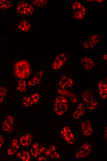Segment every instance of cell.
Returning <instances> with one entry per match:
<instances>
[{
  "instance_id": "cell-34",
  "label": "cell",
  "mask_w": 107,
  "mask_h": 161,
  "mask_svg": "<svg viewBox=\"0 0 107 161\" xmlns=\"http://www.w3.org/2000/svg\"><path fill=\"white\" fill-rule=\"evenodd\" d=\"M4 143V139L1 134L0 133V149L3 146Z\"/></svg>"
},
{
  "instance_id": "cell-18",
  "label": "cell",
  "mask_w": 107,
  "mask_h": 161,
  "mask_svg": "<svg viewBox=\"0 0 107 161\" xmlns=\"http://www.w3.org/2000/svg\"><path fill=\"white\" fill-rule=\"evenodd\" d=\"M31 155L30 153L25 150H20L17 154V158L22 161H29L31 159Z\"/></svg>"
},
{
  "instance_id": "cell-27",
  "label": "cell",
  "mask_w": 107,
  "mask_h": 161,
  "mask_svg": "<svg viewBox=\"0 0 107 161\" xmlns=\"http://www.w3.org/2000/svg\"><path fill=\"white\" fill-rule=\"evenodd\" d=\"M32 3L33 4L37 7H43L46 5L47 1L46 0H33Z\"/></svg>"
},
{
  "instance_id": "cell-28",
  "label": "cell",
  "mask_w": 107,
  "mask_h": 161,
  "mask_svg": "<svg viewBox=\"0 0 107 161\" xmlns=\"http://www.w3.org/2000/svg\"><path fill=\"white\" fill-rule=\"evenodd\" d=\"M85 13H83L80 11H77L74 12V17L75 19L78 20L82 19L85 16Z\"/></svg>"
},
{
  "instance_id": "cell-32",
  "label": "cell",
  "mask_w": 107,
  "mask_h": 161,
  "mask_svg": "<svg viewBox=\"0 0 107 161\" xmlns=\"http://www.w3.org/2000/svg\"><path fill=\"white\" fill-rule=\"evenodd\" d=\"M81 4L78 2H74L72 5V8L73 10L80 9L82 7Z\"/></svg>"
},
{
  "instance_id": "cell-35",
  "label": "cell",
  "mask_w": 107,
  "mask_h": 161,
  "mask_svg": "<svg viewBox=\"0 0 107 161\" xmlns=\"http://www.w3.org/2000/svg\"><path fill=\"white\" fill-rule=\"evenodd\" d=\"M37 160L38 161H46V159L44 157L39 156L38 157Z\"/></svg>"
},
{
  "instance_id": "cell-31",
  "label": "cell",
  "mask_w": 107,
  "mask_h": 161,
  "mask_svg": "<svg viewBox=\"0 0 107 161\" xmlns=\"http://www.w3.org/2000/svg\"><path fill=\"white\" fill-rule=\"evenodd\" d=\"M10 146L18 150L20 147L18 140L16 139H13L11 142Z\"/></svg>"
},
{
  "instance_id": "cell-30",
  "label": "cell",
  "mask_w": 107,
  "mask_h": 161,
  "mask_svg": "<svg viewBox=\"0 0 107 161\" xmlns=\"http://www.w3.org/2000/svg\"><path fill=\"white\" fill-rule=\"evenodd\" d=\"M80 148L84 149L90 152L92 147L91 145L88 142H84L81 145Z\"/></svg>"
},
{
  "instance_id": "cell-17",
  "label": "cell",
  "mask_w": 107,
  "mask_h": 161,
  "mask_svg": "<svg viewBox=\"0 0 107 161\" xmlns=\"http://www.w3.org/2000/svg\"><path fill=\"white\" fill-rule=\"evenodd\" d=\"M45 154L50 158L57 159L60 157L59 154L56 150V147L54 145H52L45 152Z\"/></svg>"
},
{
  "instance_id": "cell-19",
  "label": "cell",
  "mask_w": 107,
  "mask_h": 161,
  "mask_svg": "<svg viewBox=\"0 0 107 161\" xmlns=\"http://www.w3.org/2000/svg\"><path fill=\"white\" fill-rule=\"evenodd\" d=\"M26 82L25 80L18 79L17 82V90L22 93H25L27 90Z\"/></svg>"
},
{
  "instance_id": "cell-5",
  "label": "cell",
  "mask_w": 107,
  "mask_h": 161,
  "mask_svg": "<svg viewBox=\"0 0 107 161\" xmlns=\"http://www.w3.org/2000/svg\"><path fill=\"white\" fill-rule=\"evenodd\" d=\"M61 134L62 138L67 144L72 145L74 143V135L69 126H64L61 130Z\"/></svg>"
},
{
  "instance_id": "cell-9",
  "label": "cell",
  "mask_w": 107,
  "mask_h": 161,
  "mask_svg": "<svg viewBox=\"0 0 107 161\" xmlns=\"http://www.w3.org/2000/svg\"><path fill=\"white\" fill-rule=\"evenodd\" d=\"M33 140V137L31 134L27 133L20 137L19 143L20 146L27 148L31 146Z\"/></svg>"
},
{
  "instance_id": "cell-16",
  "label": "cell",
  "mask_w": 107,
  "mask_h": 161,
  "mask_svg": "<svg viewBox=\"0 0 107 161\" xmlns=\"http://www.w3.org/2000/svg\"><path fill=\"white\" fill-rule=\"evenodd\" d=\"M99 96L102 99H104L107 97V85L103 81L100 80L98 84Z\"/></svg>"
},
{
  "instance_id": "cell-39",
  "label": "cell",
  "mask_w": 107,
  "mask_h": 161,
  "mask_svg": "<svg viewBox=\"0 0 107 161\" xmlns=\"http://www.w3.org/2000/svg\"><path fill=\"white\" fill-rule=\"evenodd\" d=\"M97 2H103V0H97Z\"/></svg>"
},
{
  "instance_id": "cell-6",
  "label": "cell",
  "mask_w": 107,
  "mask_h": 161,
  "mask_svg": "<svg viewBox=\"0 0 107 161\" xmlns=\"http://www.w3.org/2000/svg\"><path fill=\"white\" fill-rule=\"evenodd\" d=\"M14 123V117L11 115H7L2 123L1 129L5 132L11 133L13 130Z\"/></svg>"
},
{
  "instance_id": "cell-13",
  "label": "cell",
  "mask_w": 107,
  "mask_h": 161,
  "mask_svg": "<svg viewBox=\"0 0 107 161\" xmlns=\"http://www.w3.org/2000/svg\"><path fill=\"white\" fill-rule=\"evenodd\" d=\"M43 74V72L42 70H40L37 72L33 77L28 81V85L30 87H32L40 83L42 80Z\"/></svg>"
},
{
  "instance_id": "cell-3",
  "label": "cell",
  "mask_w": 107,
  "mask_h": 161,
  "mask_svg": "<svg viewBox=\"0 0 107 161\" xmlns=\"http://www.w3.org/2000/svg\"><path fill=\"white\" fill-rule=\"evenodd\" d=\"M81 97L84 104L89 110L96 109L97 102L93 94L88 90H84L81 94Z\"/></svg>"
},
{
  "instance_id": "cell-25",
  "label": "cell",
  "mask_w": 107,
  "mask_h": 161,
  "mask_svg": "<svg viewBox=\"0 0 107 161\" xmlns=\"http://www.w3.org/2000/svg\"><path fill=\"white\" fill-rule=\"evenodd\" d=\"M30 97L33 105L38 103L40 99V96L39 94L37 93L33 94L30 96Z\"/></svg>"
},
{
  "instance_id": "cell-11",
  "label": "cell",
  "mask_w": 107,
  "mask_h": 161,
  "mask_svg": "<svg viewBox=\"0 0 107 161\" xmlns=\"http://www.w3.org/2000/svg\"><path fill=\"white\" fill-rule=\"evenodd\" d=\"M74 82L70 77L66 76H63L61 78L59 83L60 88L68 89L73 87Z\"/></svg>"
},
{
  "instance_id": "cell-15",
  "label": "cell",
  "mask_w": 107,
  "mask_h": 161,
  "mask_svg": "<svg viewBox=\"0 0 107 161\" xmlns=\"http://www.w3.org/2000/svg\"><path fill=\"white\" fill-rule=\"evenodd\" d=\"M81 63L84 68L87 70H91L94 66L93 60L88 56L82 58L81 59Z\"/></svg>"
},
{
  "instance_id": "cell-14",
  "label": "cell",
  "mask_w": 107,
  "mask_h": 161,
  "mask_svg": "<svg viewBox=\"0 0 107 161\" xmlns=\"http://www.w3.org/2000/svg\"><path fill=\"white\" fill-rule=\"evenodd\" d=\"M85 106L83 103H78L73 113V118L78 119L83 116L85 113Z\"/></svg>"
},
{
  "instance_id": "cell-10",
  "label": "cell",
  "mask_w": 107,
  "mask_h": 161,
  "mask_svg": "<svg viewBox=\"0 0 107 161\" xmlns=\"http://www.w3.org/2000/svg\"><path fill=\"white\" fill-rule=\"evenodd\" d=\"M81 132L86 137L91 136L93 133V129L91 122L88 120L83 121L81 124Z\"/></svg>"
},
{
  "instance_id": "cell-7",
  "label": "cell",
  "mask_w": 107,
  "mask_h": 161,
  "mask_svg": "<svg viewBox=\"0 0 107 161\" xmlns=\"http://www.w3.org/2000/svg\"><path fill=\"white\" fill-rule=\"evenodd\" d=\"M46 149V147L44 145L36 142L31 146L30 149V154L34 158L38 157L44 153Z\"/></svg>"
},
{
  "instance_id": "cell-36",
  "label": "cell",
  "mask_w": 107,
  "mask_h": 161,
  "mask_svg": "<svg viewBox=\"0 0 107 161\" xmlns=\"http://www.w3.org/2000/svg\"><path fill=\"white\" fill-rule=\"evenodd\" d=\"M79 10L83 13H85L86 9L84 6H82Z\"/></svg>"
},
{
  "instance_id": "cell-37",
  "label": "cell",
  "mask_w": 107,
  "mask_h": 161,
  "mask_svg": "<svg viewBox=\"0 0 107 161\" xmlns=\"http://www.w3.org/2000/svg\"><path fill=\"white\" fill-rule=\"evenodd\" d=\"M104 135L105 138L106 140H107V128L106 127L105 128V130L104 131Z\"/></svg>"
},
{
  "instance_id": "cell-12",
  "label": "cell",
  "mask_w": 107,
  "mask_h": 161,
  "mask_svg": "<svg viewBox=\"0 0 107 161\" xmlns=\"http://www.w3.org/2000/svg\"><path fill=\"white\" fill-rule=\"evenodd\" d=\"M57 92L61 95L67 97L73 103H76L77 102L76 95L67 89L59 88L57 90Z\"/></svg>"
},
{
  "instance_id": "cell-33",
  "label": "cell",
  "mask_w": 107,
  "mask_h": 161,
  "mask_svg": "<svg viewBox=\"0 0 107 161\" xmlns=\"http://www.w3.org/2000/svg\"><path fill=\"white\" fill-rule=\"evenodd\" d=\"M92 42L96 45L99 41V36L97 34H94L89 38Z\"/></svg>"
},
{
  "instance_id": "cell-21",
  "label": "cell",
  "mask_w": 107,
  "mask_h": 161,
  "mask_svg": "<svg viewBox=\"0 0 107 161\" xmlns=\"http://www.w3.org/2000/svg\"><path fill=\"white\" fill-rule=\"evenodd\" d=\"M12 6V3L9 1L0 0V10H4L10 9Z\"/></svg>"
},
{
  "instance_id": "cell-1",
  "label": "cell",
  "mask_w": 107,
  "mask_h": 161,
  "mask_svg": "<svg viewBox=\"0 0 107 161\" xmlns=\"http://www.w3.org/2000/svg\"><path fill=\"white\" fill-rule=\"evenodd\" d=\"M14 75L18 79L25 80L28 78L31 73L29 62L25 60H21L16 62L14 66Z\"/></svg>"
},
{
  "instance_id": "cell-22",
  "label": "cell",
  "mask_w": 107,
  "mask_h": 161,
  "mask_svg": "<svg viewBox=\"0 0 107 161\" xmlns=\"http://www.w3.org/2000/svg\"><path fill=\"white\" fill-rule=\"evenodd\" d=\"M22 104L26 107H29L33 105L30 96L25 95L22 97L21 98Z\"/></svg>"
},
{
  "instance_id": "cell-26",
  "label": "cell",
  "mask_w": 107,
  "mask_h": 161,
  "mask_svg": "<svg viewBox=\"0 0 107 161\" xmlns=\"http://www.w3.org/2000/svg\"><path fill=\"white\" fill-rule=\"evenodd\" d=\"M95 45L89 38L87 41H85L83 44V46L84 48L89 49L93 48Z\"/></svg>"
},
{
  "instance_id": "cell-4",
  "label": "cell",
  "mask_w": 107,
  "mask_h": 161,
  "mask_svg": "<svg viewBox=\"0 0 107 161\" xmlns=\"http://www.w3.org/2000/svg\"><path fill=\"white\" fill-rule=\"evenodd\" d=\"M16 11L18 14L21 15L28 16L33 15L34 12L33 6L26 1L20 2L18 4Z\"/></svg>"
},
{
  "instance_id": "cell-2",
  "label": "cell",
  "mask_w": 107,
  "mask_h": 161,
  "mask_svg": "<svg viewBox=\"0 0 107 161\" xmlns=\"http://www.w3.org/2000/svg\"><path fill=\"white\" fill-rule=\"evenodd\" d=\"M53 108L55 114L58 115H61L65 114L68 108V102L64 96L60 95L55 98Z\"/></svg>"
},
{
  "instance_id": "cell-29",
  "label": "cell",
  "mask_w": 107,
  "mask_h": 161,
  "mask_svg": "<svg viewBox=\"0 0 107 161\" xmlns=\"http://www.w3.org/2000/svg\"><path fill=\"white\" fill-rule=\"evenodd\" d=\"M18 150L17 149L10 146L7 150L6 153L8 155L11 156L14 155Z\"/></svg>"
},
{
  "instance_id": "cell-24",
  "label": "cell",
  "mask_w": 107,
  "mask_h": 161,
  "mask_svg": "<svg viewBox=\"0 0 107 161\" xmlns=\"http://www.w3.org/2000/svg\"><path fill=\"white\" fill-rule=\"evenodd\" d=\"M7 93L6 88L2 85H0V104L2 103L5 100Z\"/></svg>"
},
{
  "instance_id": "cell-20",
  "label": "cell",
  "mask_w": 107,
  "mask_h": 161,
  "mask_svg": "<svg viewBox=\"0 0 107 161\" xmlns=\"http://www.w3.org/2000/svg\"><path fill=\"white\" fill-rule=\"evenodd\" d=\"M31 27L30 22L27 20H23L18 24V28L21 31L26 32L29 31Z\"/></svg>"
},
{
  "instance_id": "cell-23",
  "label": "cell",
  "mask_w": 107,
  "mask_h": 161,
  "mask_svg": "<svg viewBox=\"0 0 107 161\" xmlns=\"http://www.w3.org/2000/svg\"><path fill=\"white\" fill-rule=\"evenodd\" d=\"M90 153L86 150L80 148L76 153L75 157L78 159L86 158L88 157Z\"/></svg>"
},
{
  "instance_id": "cell-38",
  "label": "cell",
  "mask_w": 107,
  "mask_h": 161,
  "mask_svg": "<svg viewBox=\"0 0 107 161\" xmlns=\"http://www.w3.org/2000/svg\"><path fill=\"white\" fill-rule=\"evenodd\" d=\"M103 58L105 60H107V54H105L103 56Z\"/></svg>"
},
{
  "instance_id": "cell-8",
  "label": "cell",
  "mask_w": 107,
  "mask_h": 161,
  "mask_svg": "<svg viewBox=\"0 0 107 161\" xmlns=\"http://www.w3.org/2000/svg\"><path fill=\"white\" fill-rule=\"evenodd\" d=\"M67 59V56L65 53L59 54L56 57L52 63V68L55 70L60 69L66 61Z\"/></svg>"
}]
</instances>
